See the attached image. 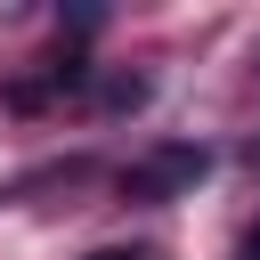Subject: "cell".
<instances>
[{"mask_svg": "<svg viewBox=\"0 0 260 260\" xmlns=\"http://www.w3.org/2000/svg\"><path fill=\"white\" fill-rule=\"evenodd\" d=\"M203 171H211V154H203V146H187V138H171V146H154L146 162H130V171H122V195H130V203H171V195H187Z\"/></svg>", "mask_w": 260, "mask_h": 260, "instance_id": "cell-1", "label": "cell"}, {"mask_svg": "<svg viewBox=\"0 0 260 260\" xmlns=\"http://www.w3.org/2000/svg\"><path fill=\"white\" fill-rule=\"evenodd\" d=\"M146 98H154L146 73H106V81H98V106H106V114H138Z\"/></svg>", "mask_w": 260, "mask_h": 260, "instance_id": "cell-2", "label": "cell"}, {"mask_svg": "<svg viewBox=\"0 0 260 260\" xmlns=\"http://www.w3.org/2000/svg\"><path fill=\"white\" fill-rule=\"evenodd\" d=\"M89 260H154V252H138V244H106V252H89Z\"/></svg>", "mask_w": 260, "mask_h": 260, "instance_id": "cell-3", "label": "cell"}, {"mask_svg": "<svg viewBox=\"0 0 260 260\" xmlns=\"http://www.w3.org/2000/svg\"><path fill=\"white\" fill-rule=\"evenodd\" d=\"M236 260H260V219L244 228V244H236Z\"/></svg>", "mask_w": 260, "mask_h": 260, "instance_id": "cell-4", "label": "cell"}]
</instances>
